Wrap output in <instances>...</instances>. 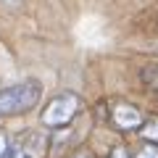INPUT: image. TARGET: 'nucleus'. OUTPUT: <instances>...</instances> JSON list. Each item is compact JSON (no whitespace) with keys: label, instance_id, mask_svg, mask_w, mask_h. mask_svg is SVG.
Segmentation results:
<instances>
[{"label":"nucleus","instance_id":"obj_6","mask_svg":"<svg viewBox=\"0 0 158 158\" xmlns=\"http://www.w3.org/2000/svg\"><path fill=\"white\" fill-rule=\"evenodd\" d=\"M142 79L148 82L150 90H158V66H148L145 71H142Z\"/></svg>","mask_w":158,"mask_h":158},{"label":"nucleus","instance_id":"obj_5","mask_svg":"<svg viewBox=\"0 0 158 158\" xmlns=\"http://www.w3.org/2000/svg\"><path fill=\"white\" fill-rule=\"evenodd\" d=\"M142 137H145V140L158 142V118H150V121H145V127H142Z\"/></svg>","mask_w":158,"mask_h":158},{"label":"nucleus","instance_id":"obj_7","mask_svg":"<svg viewBox=\"0 0 158 158\" xmlns=\"http://www.w3.org/2000/svg\"><path fill=\"white\" fill-rule=\"evenodd\" d=\"M8 148H11V145H8L6 135H0V158H6V156H8Z\"/></svg>","mask_w":158,"mask_h":158},{"label":"nucleus","instance_id":"obj_3","mask_svg":"<svg viewBox=\"0 0 158 158\" xmlns=\"http://www.w3.org/2000/svg\"><path fill=\"white\" fill-rule=\"evenodd\" d=\"M113 124L118 127V129H140L142 124H145V116H142L140 108L129 106V103H116L113 106Z\"/></svg>","mask_w":158,"mask_h":158},{"label":"nucleus","instance_id":"obj_9","mask_svg":"<svg viewBox=\"0 0 158 158\" xmlns=\"http://www.w3.org/2000/svg\"><path fill=\"white\" fill-rule=\"evenodd\" d=\"M77 158H87V156H77Z\"/></svg>","mask_w":158,"mask_h":158},{"label":"nucleus","instance_id":"obj_8","mask_svg":"<svg viewBox=\"0 0 158 158\" xmlns=\"http://www.w3.org/2000/svg\"><path fill=\"white\" fill-rule=\"evenodd\" d=\"M108 158H129V153H127L124 148H113V150H111V156H108Z\"/></svg>","mask_w":158,"mask_h":158},{"label":"nucleus","instance_id":"obj_2","mask_svg":"<svg viewBox=\"0 0 158 158\" xmlns=\"http://www.w3.org/2000/svg\"><path fill=\"white\" fill-rule=\"evenodd\" d=\"M79 108H82V100H79L74 92H58V95L45 106V111H42V124L53 127V129L66 127L79 113Z\"/></svg>","mask_w":158,"mask_h":158},{"label":"nucleus","instance_id":"obj_1","mask_svg":"<svg viewBox=\"0 0 158 158\" xmlns=\"http://www.w3.org/2000/svg\"><path fill=\"white\" fill-rule=\"evenodd\" d=\"M42 98V85L37 79H24L11 87L0 90V118L6 116H21V113L32 111Z\"/></svg>","mask_w":158,"mask_h":158},{"label":"nucleus","instance_id":"obj_4","mask_svg":"<svg viewBox=\"0 0 158 158\" xmlns=\"http://www.w3.org/2000/svg\"><path fill=\"white\" fill-rule=\"evenodd\" d=\"M135 158H158V142L148 140L145 145H140V148H137Z\"/></svg>","mask_w":158,"mask_h":158}]
</instances>
